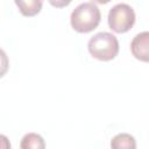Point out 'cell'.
Listing matches in <instances>:
<instances>
[{
  "instance_id": "cell-3",
  "label": "cell",
  "mask_w": 149,
  "mask_h": 149,
  "mask_svg": "<svg viewBox=\"0 0 149 149\" xmlns=\"http://www.w3.org/2000/svg\"><path fill=\"white\" fill-rule=\"evenodd\" d=\"M136 15L134 9L127 3H118L113 6L107 16L108 27L116 34H125L129 31L135 24Z\"/></svg>"
},
{
  "instance_id": "cell-6",
  "label": "cell",
  "mask_w": 149,
  "mask_h": 149,
  "mask_svg": "<svg viewBox=\"0 0 149 149\" xmlns=\"http://www.w3.org/2000/svg\"><path fill=\"white\" fill-rule=\"evenodd\" d=\"M111 147L113 149H135L136 141L133 135L127 133H121L115 135L111 141Z\"/></svg>"
},
{
  "instance_id": "cell-9",
  "label": "cell",
  "mask_w": 149,
  "mask_h": 149,
  "mask_svg": "<svg viewBox=\"0 0 149 149\" xmlns=\"http://www.w3.org/2000/svg\"><path fill=\"white\" fill-rule=\"evenodd\" d=\"M91 1L92 2H95V3H99V5H105V3H108L112 0H91Z\"/></svg>"
},
{
  "instance_id": "cell-5",
  "label": "cell",
  "mask_w": 149,
  "mask_h": 149,
  "mask_svg": "<svg viewBox=\"0 0 149 149\" xmlns=\"http://www.w3.org/2000/svg\"><path fill=\"white\" fill-rule=\"evenodd\" d=\"M19 12L26 17L37 15L43 7V0H14Z\"/></svg>"
},
{
  "instance_id": "cell-7",
  "label": "cell",
  "mask_w": 149,
  "mask_h": 149,
  "mask_svg": "<svg viewBox=\"0 0 149 149\" xmlns=\"http://www.w3.org/2000/svg\"><path fill=\"white\" fill-rule=\"evenodd\" d=\"M20 147L22 149H43L45 147V143L41 135L36 133H28L22 137Z\"/></svg>"
},
{
  "instance_id": "cell-8",
  "label": "cell",
  "mask_w": 149,
  "mask_h": 149,
  "mask_svg": "<svg viewBox=\"0 0 149 149\" xmlns=\"http://www.w3.org/2000/svg\"><path fill=\"white\" fill-rule=\"evenodd\" d=\"M72 0H48V2L55 8H64L71 3Z\"/></svg>"
},
{
  "instance_id": "cell-1",
  "label": "cell",
  "mask_w": 149,
  "mask_h": 149,
  "mask_svg": "<svg viewBox=\"0 0 149 149\" xmlns=\"http://www.w3.org/2000/svg\"><path fill=\"white\" fill-rule=\"evenodd\" d=\"M101 20V13L94 2H83L71 13L70 23L74 31L87 34L94 30Z\"/></svg>"
},
{
  "instance_id": "cell-2",
  "label": "cell",
  "mask_w": 149,
  "mask_h": 149,
  "mask_svg": "<svg viewBox=\"0 0 149 149\" xmlns=\"http://www.w3.org/2000/svg\"><path fill=\"white\" fill-rule=\"evenodd\" d=\"M87 49L93 58L101 62H108L118 56L120 47L118 38L113 34L101 31L88 40Z\"/></svg>"
},
{
  "instance_id": "cell-4",
  "label": "cell",
  "mask_w": 149,
  "mask_h": 149,
  "mask_svg": "<svg viewBox=\"0 0 149 149\" xmlns=\"http://www.w3.org/2000/svg\"><path fill=\"white\" fill-rule=\"evenodd\" d=\"M132 55L140 62L149 63V31H142L130 42Z\"/></svg>"
}]
</instances>
